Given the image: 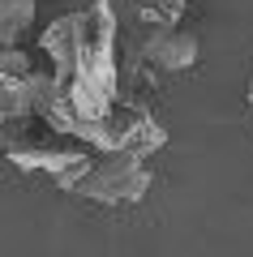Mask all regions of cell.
I'll list each match as a JSON object with an SVG mask.
<instances>
[{
    "instance_id": "1",
    "label": "cell",
    "mask_w": 253,
    "mask_h": 257,
    "mask_svg": "<svg viewBox=\"0 0 253 257\" xmlns=\"http://www.w3.org/2000/svg\"><path fill=\"white\" fill-rule=\"evenodd\" d=\"M116 35H120V13L112 0H91L86 5V30H81V52L73 60L69 73H60L64 99L77 116L86 120H99L108 116L112 107L120 103L116 82H120V69H116Z\"/></svg>"
},
{
    "instance_id": "5",
    "label": "cell",
    "mask_w": 253,
    "mask_h": 257,
    "mask_svg": "<svg viewBox=\"0 0 253 257\" xmlns=\"http://www.w3.org/2000/svg\"><path fill=\"white\" fill-rule=\"evenodd\" d=\"M120 18L137 22L142 30H159V26H181L185 0H112Z\"/></svg>"
},
{
    "instance_id": "6",
    "label": "cell",
    "mask_w": 253,
    "mask_h": 257,
    "mask_svg": "<svg viewBox=\"0 0 253 257\" xmlns=\"http://www.w3.org/2000/svg\"><path fill=\"white\" fill-rule=\"evenodd\" d=\"M30 26H35V0H0V43L5 47H18Z\"/></svg>"
},
{
    "instance_id": "7",
    "label": "cell",
    "mask_w": 253,
    "mask_h": 257,
    "mask_svg": "<svg viewBox=\"0 0 253 257\" xmlns=\"http://www.w3.org/2000/svg\"><path fill=\"white\" fill-rule=\"evenodd\" d=\"M249 107H253V77H249Z\"/></svg>"
},
{
    "instance_id": "4",
    "label": "cell",
    "mask_w": 253,
    "mask_h": 257,
    "mask_svg": "<svg viewBox=\"0 0 253 257\" xmlns=\"http://www.w3.org/2000/svg\"><path fill=\"white\" fill-rule=\"evenodd\" d=\"M137 64H146L150 73H189L198 64V39L181 26H159V30H146L142 43H137Z\"/></svg>"
},
{
    "instance_id": "3",
    "label": "cell",
    "mask_w": 253,
    "mask_h": 257,
    "mask_svg": "<svg viewBox=\"0 0 253 257\" xmlns=\"http://www.w3.org/2000/svg\"><path fill=\"white\" fill-rule=\"evenodd\" d=\"M5 155H9L13 167H22V172H43L52 184H60V189L69 193V184L86 172V163L95 159V150L69 142V146H5Z\"/></svg>"
},
{
    "instance_id": "2",
    "label": "cell",
    "mask_w": 253,
    "mask_h": 257,
    "mask_svg": "<svg viewBox=\"0 0 253 257\" xmlns=\"http://www.w3.org/2000/svg\"><path fill=\"white\" fill-rule=\"evenodd\" d=\"M69 193L86 197V202H99V206H133L150 193V167H146L142 155H125V150L99 155L95 150V159L69 184Z\"/></svg>"
}]
</instances>
